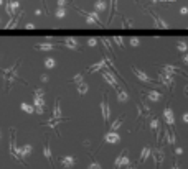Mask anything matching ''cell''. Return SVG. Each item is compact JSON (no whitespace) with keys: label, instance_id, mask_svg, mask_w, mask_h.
Listing matches in <instances>:
<instances>
[{"label":"cell","instance_id":"43","mask_svg":"<svg viewBox=\"0 0 188 169\" xmlns=\"http://www.w3.org/2000/svg\"><path fill=\"white\" fill-rule=\"evenodd\" d=\"M154 2H177V0H154Z\"/></svg>","mask_w":188,"mask_h":169},{"label":"cell","instance_id":"44","mask_svg":"<svg viewBox=\"0 0 188 169\" xmlns=\"http://www.w3.org/2000/svg\"><path fill=\"white\" fill-rule=\"evenodd\" d=\"M185 94L188 95V87H185Z\"/></svg>","mask_w":188,"mask_h":169},{"label":"cell","instance_id":"35","mask_svg":"<svg viewBox=\"0 0 188 169\" xmlns=\"http://www.w3.org/2000/svg\"><path fill=\"white\" fill-rule=\"evenodd\" d=\"M89 169H101V166H99V162L94 161V162H91V164H89Z\"/></svg>","mask_w":188,"mask_h":169},{"label":"cell","instance_id":"26","mask_svg":"<svg viewBox=\"0 0 188 169\" xmlns=\"http://www.w3.org/2000/svg\"><path fill=\"white\" fill-rule=\"evenodd\" d=\"M177 49L180 51V53H186L188 51V44H186V41H177Z\"/></svg>","mask_w":188,"mask_h":169},{"label":"cell","instance_id":"25","mask_svg":"<svg viewBox=\"0 0 188 169\" xmlns=\"http://www.w3.org/2000/svg\"><path fill=\"white\" fill-rule=\"evenodd\" d=\"M45 67L46 69H55L56 67V61L53 59V57H46V59H45Z\"/></svg>","mask_w":188,"mask_h":169},{"label":"cell","instance_id":"14","mask_svg":"<svg viewBox=\"0 0 188 169\" xmlns=\"http://www.w3.org/2000/svg\"><path fill=\"white\" fill-rule=\"evenodd\" d=\"M129 100V94H127V90L126 89H117V102H121V103H126Z\"/></svg>","mask_w":188,"mask_h":169},{"label":"cell","instance_id":"32","mask_svg":"<svg viewBox=\"0 0 188 169\" xmlns=\"http://www.w3.org/2000/svg\"><path fill=\"white\" fill-rule=\"evenodd\" d=\"M96 44H97L96 38H89V39H87V46H91V48H92V46H96Z\"/></svg>","mask_w":188,"mask_h":169},{"label":"cell","instance_id":"20","mask_svg":"<svg viewBox=\"0 0 188 169\" xmlns=\"http://www.w3.org/2000/svg\"><path fill=\"white\" fill-rule=\"evenodd\" d=\"M106 8H107V2H106V0H97V2L94 3V10L96 11H104Z\"/></svg>","mask_w":188,"mask_h":169},{"label":"cell","instance_id":"45","mask_svg":"<svg viewBox=\"0 0 188 169\" xmlns=\"http://www.w3.org/2000/svg\"><path fill=\"white\" fill-rule=\"evenodd\" d=\"M172 169H180V167H178V166H173V167H172Z\"/></svg>","mask_w":188,"mask_h":169},{"label":"cell","instance_id":"9","mask_svg":"<svg viewBox=\"0 0 188 169\" xmlns=\"http://www.w3.org/2000/svg\"><path fill=\"white\" fill-rule=\"evenodd\" d=\"M129 164H131V159H129L126 154L117 156V158H116V162H114V169H119V166H129Z\"/></svg>","mask_w":188,"mask_h":169},{"label":"cell","instance_id":"46","mask_svg":"<svg viewBox=\"0 0 188 169\" xmlns=\"http://www.w3.org/2000/svg\"><path fill=\"white\" fill-rule=\"evenodd\" d=\"M127 169H134V167H132V166H127Z\"/></svg>","mask_w":188,"mask_h":169},{"label":"cell","instance_id":"7","mask_svg":"<svg viewBox=\"0 0 188 169\" xmlns=\"http://www.w3.org/2000/svg\"><path fill=\"white\" fill-rule=\"evenodd\" d=\"M104 141L109 143V144H116V143L121 141V135L117 131H107L106 136H104Z\"/></svg>","mask_w":188,"mask_h":169},{"label":"cell","instance_id":"30","mask_svg":"<svg viewBox=\"0 0 188 169\" xmlns=\"http://www.w3.org/2000/svg\"><path fill=\"white\" fill-rule=\"evenodd\" d=\"M112 41H114L117 46H121V48H124V38H122V36H116V38H112Z\"/></svg>","mask_w":188,"mask_h":169},{"label":"cell","instance_id":"19","mask_svg":"<svg viewBox=\"0 0 188 169\" xmlns=\"http://www.w3.org/2000/svg\"><path fill=\"white\" fill-rule=\"evenodd\" d=\"M53 118H55V120H61V107H60V100H56L55 107H53Z\"/></svg>","mask_w":188,"mask_h":169},{"label":"cell","instance_id":"12","mask_svg":"<svg viewBox=\"0 0 188 169\" xmlns=\"http://www.w3.org/2000/svg\"><path fill=\"white\" fill-rule=\"evenodd\" d=\"M74 158H73V156H63V158H61V164H63V167L64 169H71L73 166H74Z\"/></svg>","mask_w":188,"mask_h":169},{"label":"cell","instance_id":"24","mask_svg":"<svg viewBox=\"0 0 188 169\" xmlns=\"http://www.w3.org/2000/svg\"><path fill=\"white\" fill-rule=\"evenodd\" d=\"M20 108L23 110V112H27V113H33L35 112V107L33 105H28L27 102H22L20 103Z\"/></svg>","mask_w":188,"mask_h":169},{"label":"cell","instance_id":"28","mask_svg":"<svg viewBox=\"0 0 188 169\" xmlns=\"http://www.w3.org/2000/svg\"><path fill=\"white\" fill-rule=\"evenodd\" d=\"M64 15H66V8H64V7H58V10L55 11V16H56V18H64Z\"/></svg>","mask_w":188,"mask_h":169},{"label":"cell","instance_id":"18","mask_svg":"<svg viewBox=\"0 0 188 169\" xmlns=\"http://www.w3.org/2000/svg\"><path fill=\"white\" fill-rule=\"evenodd\" d=\"M79 13H81V15H83L84 18H86V23H87V25H94V26H101V23H99L97 20H94V18H92L91 15H87V13H86L84 10H79Z\"/></svg>","mask_w":188,"mask_h":169},{"label":"cell","instance_id":"39","mask_svg":"<svg viewBox=\"0 0 188 169\" xmlns=\"http://www.w3.org/2000/svg\"><path fill=\"white\" fill-rule=\"evenodd\" d=\"M25 28H27V30H33V28H35V25H33V23H27V25H25Z\"/></svg>","mask_w":188,"mask_h":169},{"label":"cell","instance_id":"41","mask_svg":"<svg viewBox=\"0 0 188 169\" xmlns=\"http://www.w3.org/2000/svg\"><path fill=\"white\" fill-rule=\"evenodd\" d=\"M181 153H183V149H181V148H177V149H175V154H177V156H180Z\"/></svg>","mask_w":188,"mask_h":169},{"label":"cell","instance_id":"31","mask_svg":"<svg viewBox=\"0 0 188 169\" xmlns=\"http://www.w3.org/2000/svg\"><path fill=\"white\" fill-rule=\"evenodd\" d=\"M129 44L136 48V46H139V44H140V39H139V38H131V39H129Z\"/></svg>","mask_w":188,"mask_h":169},{"label":"cell","instance_id":"5","mask_svg":"<svg viewBox=\"0 0 188 169\" xmlns=\"http://www.w3.org/2000/svg\"><path fill=\"white\" fill-rule=\"evenodd\" d=\"M158 77H160V82H162V84H165L167 87H172L173 82H175L173 75H172V74L163 72V71H158Z\"/></svg>","mask_w":188,"mask_h":169},{"label":"cell","instance_id":"6","mask_svg":"<svg viewBox=\"0 0 188 169\" xmlns=\"http://www.w3.org/2000/svg\"><path fill=\"white\" fill-rule=\"evenodd\" d=\"M33 107H35V112H37L38 115H43V112H45L43 97H33Z\"/></svg>","mask_w":188,"mask_h":169},{"label":"cell","instance_id":"33","mask_svg":"<svg viewBox=\"0 0 188 169\" xmlns=\"http://www.w3.org/2000/svg\"><path fill=\"white\" fill-rule=\"evenodd\" d=\"M81 80H83V75H81V74H76L74 77H73V82H74V84H78V82H81Z\"/></svg>","mask_w":188,"mask_h":169},{"label":"cell","instance_id":"21","mask_svg":"<svg viewBox=\"0 0 188 169\" xmlns=\"http://www.w3.org/2000/svg\"><path fill=\"white\" fill-rule=\"evenodd\" d=\"M150 154H152V149L145 146V148L142 149V153H140V159H139V161H140V162H145V161H147V158H149Z\"/></svg>","mask_w":188,"mask_h":169},{"label":"cell","instance_id":"48","mask_svg":"<svg viewBox=\"0 0 188 169\" xmlns=\"http://www.w3.org/2000/svg\"><path fill=\"white\" fill-rule=\"evenodd\" d=\"M0 138H2V131H0Z\"/></svg>","mask_w":188,"mask_h":169},{"label":"cell","instance_id":"2","mask_svg":"<svg viewBox=\"0 0 188 169\" xmlns=\"http://www.w3.org/2000/svg\"><path fill=\"white\" fill-rule=\"evenodd\" d=\"M102 77L106 79V82H107V84H111V85H112L116 90L119 89V82H117L116 75H114L112 72H111L109 69H102Z\"/></svg>","mask_w":188,"mask_h":169},{"label":"cell","instance_id":"37","mask_svg":"<svg viewBox=\"0 0 188 169\" xmlns=\"http://www.w3.org/2000/svg\"><path fill=\"white\" fill-rule=\"evenodd\" d=\"M66 0H58V7H66Z\"/></svg>","mask_w":188,"mask_h":169},{"label":"cell","instance_id":"4","mask_svg":"<svg viewBox=\"0 0 188 169\" xmlns=\"http://www.w3.org/2000/svg\"><path fill=\"white\" fill-rule=\"evenodd\" d=\"M132 72H134V75L140 80V82H145V84H154V80H152L149 75H147L142 69H139V67H132Z\"/></svg>","mask_w":188,"mask_h":169},{"label":"cell","instance_id":"10","mask_svg":"<svg viewBox=\"0 0 188 169\" xmlns=\"http://www.w3.org/2000/svg\"><path fill=\"white\" fill-rule=\"evenodd\" d=\"M55 46H56V43L46 41V43H38V44H35V48L40 49V51H51V49H55Z\"/></svg>","mask_w":188,"mask_h":169},{"label":"cell","instance_id":"40","mask_svg":"<svg viewBox=\"0 0 188 169\" xmlns=\"http://www.w3.org/2000/svg\"><path fill=\"white\" fill-rule=\"evenodd\" d=\"M181 120H183V123H188V113H183V116H181Z\"/></svg>","mask_w":188,"mask_h":169},{"label":"cell","instance_id":"47","mask_svg":"<svg viewBox=\"0 0 188 169\" xmlns=\"http://www.w3.org/2000/svg\"><path fill=\"white\" fill-rule=\"evenodd\" d=\"M2 3H3V0H0V5H2Z\"/></svg>","mask_w":188,"mask_h":169},{"label":"cell","instance_id":"36","mask_svg":"<svg viewBox=\"0 0 188 169\" xmlns=\"http://www.w3.org/2000/svg\"><path fill=\"white\" fill-rule=\"evenodd\" d=\"M40 80H42V82H48V80H50V77H48L46 74H42V77H40Z\"/></svg>","mask_w":188,"mask_h":169},{"label":"cell","instance_id":"27","mask_svg":"<svg viewBox=\"0 0 188 169\" xmlns=\"http://www.w3.org/2000/svg\"><path fill=\"white\" fill-rule=\"evenodd\" d=\"M163 72H167V74H172L173 75V72H177L178 69L175 67V66H170V64H165V66H163V69H162Z\"/></svg>","mask_w":188,"mask_h":169},{"label":"cell","instance_id":"22","mask_svg":"<svg viewBox=\"0 0 188 169\" xmlns=\"http://www.w3.org/2000/svg\"><path fill=\"white\" fill-rule=\"evenodd\" d=\"M76 85H78V92H79L81 95H84L86 92H87V89H89V85H87V84L84 82V80H81V82H78Z\"/></svg>","mask_w":188,"mask_h":169},{"label":"cell","instance_id":"8","mask_svg":"<svg viewBox=\"0 0 188 169\" xmlns=\"http://www.w3.org/2000/svg\"><path fill=\"white\" fill-rule=\"evenodd\" d=\"M163 118H165L167 125H173L175 126V113H173V110L170 107H165V110H163Z\"/></svg>","mask_w":188,"mask_h":169},{"label":"cell","instance_id":"1","mask_svg":"<svg viewBox=\"0 0 188 169\" xmlns=\"http://www.w3.org/2000/svg\"><path fill=\"white\" fill-rule=\"evenodd\" d=\"M18 64H20V59L17 61V64H13L12 67L8 69H3L2 71V75H3V82H5V90H10V87L12 84L15 82V79H17V69H18Z\"/></svg>","mask_w":188,"mask_h":169},{"label":"cell","instance_id":"34","mask_svg":"<svg viewBox=\"0 0 188 169\" xmlns=\"http://www.w3.org/2000/svg\"><path fill=\"white\" fill-rule=\"evenodd\" d=\"M43 94H45L43 89H37V90H35V95H33V97H43Z\"/></svg>","mask_w":188,"mask_h":169},{"label":"cell","instance_id":"29","mask_svg":"<svg viewBox=\"0 0 188 169\" xmlns=\"http://www.w3.org/2000/svg\"><path fill=\"white\" fill-rule=\"evenodd\" d=\"M150 130H154V131H158L160 133V130H158V120L157 118H154L150 121Z\"/></svg>","mask_w":188,"mask_h":169},{"label":"cell","instance_id":"42","mask_svg":"<svg viewBox=\"0 0 188 169\" xmlns=\"http://www.w3.org/2000/svg\"><path fill=\"white\" fill-rule=\"evenodd\" d=\"M183 62L188 66V53H186V54H183Z\"/></svg>","mask_w":188,"mask_h":169},{"label":"cell","instance_id":"23","mask_svg":"<svg viewBox=\"0 0 188 169\" xmlns=\"http://www.w3.org/2000/svg\"><path fill=\"white\" fill-rule=\"evenodd\" d=\"M122 118H124V116H119V118H117V120L114 121V123L111 125V130H109V131H117V130H119L121 125H122V121H124Z\"/></svg>","mask_w":188,"mask_h":169},{"label":"cell","instance_id":"3","mask_svg":"<svg viewBox=\"0 0 188 169\" xmlns=\"http://www.w3.org/2000/svg\"><path fill=\"white\" fill-rule=\"evenodd\" d=\"M101 113H102L104 123H107L109 118H111V108H109V103H107V98H106V95H102V100H101Z\"/></svg>","mask_w":188,"mask_h":169},{"label":"cell","instance_id":"15","mask_svg":"<svg viewBox=\"0 0 188 169\" xmlns=\"http://www.w3.org/2000/svg\"><path fill=\"white\" fill-rule=\"evenodd\" d=\"M63 44L66 46L68 49H78L79 48V46H78V39H76V38H66L63 41Z\"/></svg>","mask_w":188,"mask_h":169},{"label":"cell","instance_id":"13","mask_svg":"<svg viewBox=\"0 0 188 169\" xmlns=\"http://www.w3.org/2000/svg\"><path fill=\"white\" fill-rule=\"evenodd\" d=\"M150 15H152V18H154V21H155V26H157V28H163V30H165V28H168V23H167L165 20L158 18V16L154 13V11H150Z\"/></svg>","mask_w":188,"mask_h":169},{"label":"cell","instance_id":"11","mask_svg":"<svg viewBox=\"0 0 188 169\" xmlns=\"http://www.w3.org/2000/svg\"><path fill=\"white\" fill-rule=\"evenodd\" d=\"M43 154H45V158L48 159V162H50V164H51L53 167H55V162H53V154H51V148H50V143H48V141L45 143V148H43Z\"/></svg>","mask_w":188,"mask_h":169},{"label":"cell","instance_id":"17","mask_svg":"<svg viewBox=\"0 0 188 169\" xmlns=\"http://www.w3.org/2000/svg\"><path fill=\"white\" fill-rule=\"evenodd\" d=\"M106 64H107V61L106 59H101L99 62H96V64H92V66L87 69L89 72H96V71H101V69H106Z\"/></svg>","mask_w":188,"mask_h":169},{"label":"cell","instance_id":"38","mask_svg":"<svg viewBox=\"0 0 188 169\" xmlns=\"http://www.w3.org/2000/svg\"><path fill=\"white\" fill-rule=\"evenodd\" d=\"M180 13H181V15H188V8H186V7H181V8H180Z\"/></svg>","mask_w":188,"mask_h":169},{"label":"cell","instance_id":"16","mask_svg":"<svg viewBox=\"0 0 188 169\" xmlns=\"http://www.w3.org/2000/svg\"><path fill=\"white\" fill-rule=\"evenodd\" d=\"M147 98H149L150 102H158L162 98V92L158 90H149L147 92Z\"/></svg>","mask_w":188,"mask_h":169}]
</instances>
